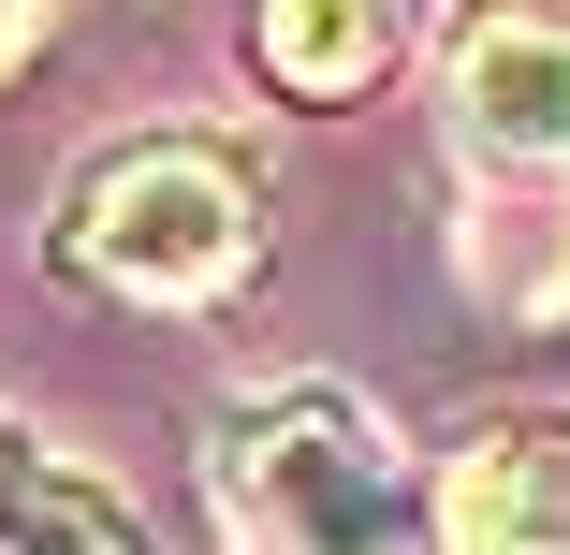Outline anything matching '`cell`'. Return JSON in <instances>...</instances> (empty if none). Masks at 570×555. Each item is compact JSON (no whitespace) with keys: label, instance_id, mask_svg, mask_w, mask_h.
Wrapping results in <instances>:
<instances>
[{"label":"cell","instance_id":"5","mask_svg":"<svg viewBox=\"0 0 570 555\" xmlns=\"http://www.w3.org/2000/svg\"><path fill=\"white\" fill-rule=\"evenodd\" d=\"M0 555H147V526L102 468L45 454V438H0Z\"/></svg>","mask_w":570,"mask_h":555},{"label":"cell","instance_id":"6","mask_svg":"<svg viewBox=\"0 0 570 555\" xmlns=\"http://www.w3.org/2000/svg\"><path fill=\"white\" fill-rule=\"evenodd\" d=\"M395 16L381 0H278V16H249V59H264V88L278 102H366L381 73H395Z\"/></svg>","mask_w":570,"mask_h":555},{"label":"cell","instance_id":"7","mask_svg":"<svg viewBox=\"0 0 570 555\" xmlns=\"http://www.w3.org/2000/svg\"><path fill=\"white\" fill-rule=\"evenodd\" d=\"M30 44H45V16H0V73H16V59H30Z\"/></svg>","mask_w":570,"mask_h":555},{"label":"cell","instance_id":"2","mask_svg":"<svg viewBox=\"0 0 570 555\" xmlns=\"http://www.w3.org/2000/svg\"><path fill=\"white\" fill-rule=\"evenodd\" d=\"M59 264L132 293V307H205L264 264V190L205 132H132L59 190Z\"/></svg>","mask_w":570,"mask_h":555},{"label":"cell","instance_id":"3","mask_svg":"<svg viewBox=\"0 0 570 555\" xmlns=\"http://www.w3.org/2000/svg\"><path fill=\"white\" fill-rule=\"evenodd\" d=\"M453 147L512 190H570V16H483L453 44Z\"/></svg>","mask_w":570,"mask_h":555},{"label":"cell","instance_id":"1","mask_svg":"<svg viewBox=\"0 0 570 555\" xmlns=\"http://www.w3.org/2000/svg\"><path fill=\"white\" fill-rule=\"evenodd\" d=\"M235 555H439V497L352 380H264L219 409Z\"/></svg>","mask_w":570,"mask_h":555},{"label":"cell","instance_id":"4","mask_svg":"<svg viewBox=\"0 0 570 555\" xmlns=\"http://www.w3.org/2000/svg\"><path fill=\"white\" fill-rule=\"evenodd\" d=\"M424 497H439V555H570V409L469 424Z\"/></svg>","mask_w":570,"mask_h":555}]
</instances>
